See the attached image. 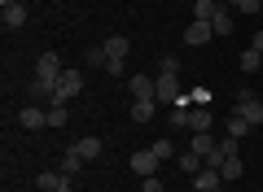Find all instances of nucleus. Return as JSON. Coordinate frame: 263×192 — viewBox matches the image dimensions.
Wrapping results in <instances>:
<instances>
[{
    "mask_svg": "<svg viewBox=\"0 0 263 192\" xmlns=\"http://www.w3.org/2000/svg\"><path fill=\"white\" fill-rule=\"evenodd\" d=\"M250 48H259V53H263V27L254 31V39H250Z\"/></svg>",
    "mask_w": 263,
    "mask_h": 192,
    "instance_id": "nucleus-31",
    "label": "nucleus"
},
{
    "mask_svg": "<svg viewBox=\"0 0 263 192\" xmlns=\"http://www.w3.org/2000/svg\"><path fill=\"white\" fill-rule=\"evenodd\" d=\"M62 70H66V66H62V57H57V53H44V57L35 61V79H40V83H48L53 92H57V79H62Z\"/></svg>",
    "mask_w": 263,
    "mask_h": 192,
    "instance_id": "nucleus-4",
    "label": "nucleus"
},
{
    "mask_svg": "<svg viewBox=\"0 0 263 192\" xmlns=\"http://www.w3.org/2000/svg\"><path fill=\"white\" fill-rule=\"evenodd\" d=\"M259 61H263V53H259V48H246V53L237 57V66H241V74H254V70H259Z\"/></svg>",
    "mask_w": 263,
    "mask_h": 192,
    "instance_id": "nucleus-16",
    "label": "nucleus"
},
{
    "mask_svg": "<svg viewBox=\"0 0 263 192\" xmlns=\"http://www.w3.org/2000/svg\"><path fill=\"white\" fill-rule=\"evenodd\" d=\"M189 192H202V188H189Z\"/></svg>",
    "mask_w": 263,
    "mask_h": 192,
    "instance_id": "nucleus-36",
    "label": "nucleus"
},
{
    "mask_svg": "<svg viewBox=\"0 0 263 192\" xmlns=\"http://www.w3.org/2000/svg\"><path fill=\"white\" fill-rule=\"evenodd\" d=\"M189 101H193V105H211V101H215V92H211V88H193V92H189Z\"/></svg>",
    "mask_w": 263,
    "mask_h": 192,
    "instance_id": "nucleus-26",
    "label": "nucleus"
},
{
    "mask_svg": "<svg viewBox=\"0 0 263 192\" xmlns=\"http://www.w3.org/2000/svg\"><path fill=\"white\" fill-rule=\"evenodd\" d=\"M141 192H167V188H162L158 175H149V179H141Z\"/></svg>",
    "mask_w": 263,
    "mask_h": 192,
    "instance_id": "nucleus-29",
    "label": "nucleus"
},
{
    "mask_svg": "<svg viewBox=\"0 0 263 192\" xmlns=\"http://www.w3.org/2000/svg\"><path fill=\"white\" fill-rule=\"evenodd\" d=\"M176 162H180V170H189V175H197V170H202V166H206V162H202V157L193 153V148H189V153H180Z\"/></svg>",
    "mask_w": 263,
    "mask_h": 192,
    "instance_id": "nucleus-23",
    "label": "nucleus"
},
{
    "mask_svg": "<svg viewBox=\"0 0 263 192\" xmlns=\"http://www.w3.org/2000/svg\"><path fill=\"white\" fill-rule=\"evenodd\" d=\"M215 144H219V140L211 136V131H193V144H189V148H193L197 157H206V153H211V148H215Z\"/></svg>",
    "mask_w": 263,
    "mask_h": 192,
    "instance_id": "nucleus-13",
    "label": "nucleus"
},
{
    "mask_svg": "<svg viewBox=\"0 0 263 192\" xmlns=\"http://www.w3.org/2000/svg\"><path fill=\"white\" fill-rule=\"evenodd\" d=\"M0 27H9V31L27 27V5H9V9H0Z\"/></svg>",
    "mask_w": 263,
    "mask_h": 192,
    "instance_id": "nucleus-10",
    "label": "nucleus"
},
{
    "mask_svg": "<svg viewBox=\"0 0 263 192\" xmlns=\"http://www.w3.org/2000/svg\"><path fill=\"white\" fill-rule=\"evenodd\" d=\"M75 148H79V157H84V162H92V157H101V148H105V144H101L97 136H84Z\"/></svg>",
    "mask_w": 263,
    "mask_h": 192,
    "instance_id": "nucleus-15",
    "label": "nucleus"
},
{
    "mask_svg": "<svg viewBox=\"0 0 263 192\" xmlns=\"http://www.w3.org/2000/svg\"><path fill=\"white\" fill-rule=\"evenodd\" d=\"M219 175H224V179H241V175H246V162H241V153H237V157H228V162L219 166Z\"/></svg>",
    "mask_w": 263,
    "mask_h": 192,
    "instance_id": "nucleus-19",
    "label": "nucleus"
},
{
    "mask_svg": "<svg viewBox=\"0 0 263 192\" xmlns=\"http://www.w3.org/2000/svg\"><path fill=\"white\" fill-rule=\"evenodd\" d=\"M105 61H110V57H105V44H92L84 53V66H97V70H105Z\"/></svg>",
    "mask_w": 263,
    "mask_h": 192,
    "instance_id": "nucleus-20",
    "label": "nucleus"
},
{
    "mask_svg": "<svg viewBox=\"0 0 263 192\" xmlns=\"http://www.w3.org/2000/svg\"><path fill=\"white\" fill-rule=\"evenodd\" d=\"M62 183H70V175H66L62 166H57V170H44V175H40V188H44V192H53V188H62Z\"/></svg>",
    "mask_w": 263,
    "mask_h": 192,
    "instance_id": "nucleus-14",
    "label": "nucleus"
},
{
    "mask_svg": "<svg viewBox=\"0 0 263 192\" xmlns=\"http://www.w3.org/2000/svg\"><path fill=\"white\" fill-rule=\"evenodd\" d=\"M158 162H162V157L154 153V148H141V153H132V162H127V166L141 175V179H149V175H158Z\"/></svg>",
    "mask_w": 263,
    "mask_h": 192,
    "instance_id": "nucleus-6",
    "label": "nucleus"
},
{
    "mask_svg": "<svg viewBox=\"0 0 263 192\" xmlns=\"http://www.w3.org/2000/svg\"><path fill=\"white\" fill-rule=\"evenodd\" d=\"M79 92H84V70H62L57 92H53V105H66L70 96H79Z\"/></svg>",
    "mask_w": 263,
    "mask_h": 192,
    "instance_id": "nucleus-3",
    "label": "nucleus"
},
{
    "mask_svg": "<svg viewBox=\"0 0 263 192\" xmlns=\"http://www.w3.org/2000/svg\"><path fill=\"white\" fill-rule=\"evenodd\" d=\"M53 192H70V183H62V188H53Z\"/></svg>",
    "mask_w": 263,
    "mask_h": 192,
    "instance_id": "nucleus-33",
    "label": "nucleus"
},
{
    "mask_svg": "<svg viewBox=\"0 0 263 192\" xmlns=\"http://www.w3.org/2000/svg\"><path fill=\"white\" fill-rule=\"evenodd\" d=\"M48 127H66V105H48Z\"/></svg>",
    "mask_w": 263,
    "mask_h": 192,
    "instance_id": "nucleus-27",
    "label": "nucleus"
},
{
    "mask_svg": "<svg viewBox=\"0 0 263 192\" xmlns=\"http://www.w3.org/2000/svg\"><path fill=\"white\" fill-rule=\"evenodd\" d=\"M219 153H224V157H237V136H224V140H219Z\"/></svg>",
    "mask_w": 263,
    "mask_h": 192,
    "instance_id": "nucleus-28",
    "label": "nucleus"
},
{
    "mask_svg": "<svg viewBox=\"0 0 263 192\" xmlns=\"http://www.w3.org/2000/svg\"><path fill=\"white\" fill-rule=\"evenodd\" d=\"M211 31H215V35L219 39H228V35H233V5H219V9H215V18H211Z\"/></svg>",
    "mask_w": 263,
    "mask_h": 192,
    "instance_id": "nucleus-9",
    "label": "nucleus"
},
{
    "mask_svg": "<svg viewBox=\"0 0 263 192\" xmlns=\"http://www.w3.org/2000/svg\"><path fill=\"white\" fill-rule=\"evenodd\" d=\"M171 127H176V131H211V127H215V114H211V105L171 110Z\"/></svg>",
    "mask_w": 263,
    "mask_h": 192,
    "instance_id": "nucleus-1",
    "label": "nucleus"
},
{
    "mask_svg": "<svg viewBox=\"0 0 263 192\" xmlns=\"http://www.w3.org/2000/svg\"><path fill=\"white\" fill-rule=\"evenodd\" d=\"M233 114L246 118L250 127H259V122H263V101H254V92L241 88V92H237V101H233Z\"/></svg>",
    "mask_w": 263,
    "mask_h": 192,
    "instance_id": "nucleus-2",
    "label": "nucleus"
},
{
    "mask_svg": "<svg viewBox=\"0 0 263 192\" xmlns=\"http://www.w3.org/2000/svg\"><path fill=\"white\" fill-rule=\"evenodd\" d=\"M237 9H241V13H259L263 0H237Z\"/></svg>",
    "mask_w": 263,
    "mask_h": 192,
    "instance_id": "nucleus-30",
    "label": "nucleus"
},
{
    "mask_svg": "<svg viewBox=\"0 0 263 192\" xmlns=\"http://www.w3.org/2000/svg\"><path fill=\"white\" fill-rule=\"evenodd\" d=\"M127 48H132L127 35H110V39H105V57H110V61H123V57H127ZM110 61H105V66H110Z\"/></svg>",
    "mask_w": 263,
    "mask_h": 192,
    "instance_id": "nucleus-12",
    "label": "nucleus"
},
{
    "mask_svg": "<svg viewBox=\"0 0 263 192\" xmlns=\"http://www.w3.org/2000/svg\"><path fill=\"white\" fill-rule=\"evenodd\" d=\"M215 9H219V0H197V5H193V18L197 22H211V18H215Z\"/></svg>",
    "mask_w": 263,
    "mask_h": 192,
    "instance_id": "nucleus-21",
    "label": "nucleus"
},
{
    "mask_svg": "<svg viewBox=\"0 0 263 192\" xmlns=\"http://www.w3.org/2000/svg\"><path fill=\"white\" fill-rule=\"evenodd\" d=\"M224 183V175L215 170V166H202V170L193 175V188H202V192H211V188H219Z\"/></svg>",
    "mask_w": 263,
    "mask_h": 192,
    "instance_id": "nucleus-11",
    "label": "nucleus"
},
{
    "mask_svg": "<svg viewBox=\"0 0 263 192\" xmlns=\"http://www.w3.org/2000/svg\"><path fill=\"white\" fill-rule=\"evenodd\" d=\"M158 74H180V57H158Z\"/></svg>",
    "mask_w": 263,
    "mask_h": 192,
    "instance_id": "nucleus-25",
    "label": "nucleus"
},
{
    "mask_svg": "<svg viewBox=\"0 0 263 192\" xmlns=\"http://www.w3.org/2000/svg\"><path fill=\"white\" fill-rule=\"evenodd\" d=\"M9 5H22V0H0V9H9Z\"/></svg>",
    "mask_w": 263,
    "mask_h": 192,
    "instance_id": "nucleus-32",
    "label": "nucleus"
},
{
    "mask_svg": "<svg viewBox=\"0 0 263 192\" xmlns=\"http://www.w3.org/2000/svg\"><path fill=\"white\" fill-rule=\"evenodd\" d=\"M154 101H132V122H154Z\"/></svg>",
    "mask_w": 263,
    "mask_h": 192,
    "instance_id": "nucleus-17",
    "label": "nucleus"
},
{
    "mask_svg": "<svg viewBox=\"0 0 263 192\" xmlns=\"http://www.w3.org/2000/svg\"><path fill=\"white\" fill-rule=\"evenodd\" d=\"M18 127H27V131L48 127V105H22L18 110Z\"/></svg>",
    "mask_w": 263,
    "mask_h": 192,
    "instance_id": "nucleus-5",
    "label": "nucleus"
},
{
    "mask_svg": "<svg viewBox=\"0 0 263 192\" xmlns=\"http://www.w3.org/2000/svg\"><path fill=\"white\" fill-rule=\"evenodd\" d=\"M211 192H228V188H224V183H219V188H211Z\"/></svg>",
    "mask_w": 263,
    "mask_h": 192,
    "instance_id": "nucleus-34",
    "label": "nucleus"
},
{
    "mask_svg": "<svg viewBox=\"0 0 263 192\" xmlns=\"http://www.w3.org/2000/svg\"><path fill=\"white\" fill-rule=\"evenodd\" d=\"M224 131H228V136H237V140H241V136H250V122H246V118H237V114H228V122H224Z\"/></svg>",
    "mask_w": 263,
    "mask_h": 192,
    "instance_id": "nucleus-18",
    "label": "nucleus"
},
{
    "mask_svg": "<svg viewBox=\"0 0 263 192\" xmlns=\"http://www.w3.org/2000/svg\"><path fill=\"white\" fill-rule=\"evenodd\" d=\"M79 166H84V157H79V148H66V157H62V170L70 175V179H75V175H79Z\"/></svg>",
    "mask_w": 263,
    "mask_h": 192,
    "instance_id": "nucleus-22",
    "label": "nucleus"
},
{
    "mask_svg": "<svg viewBox=\"0 0 263 192\" xmlns=\"http://www.w3.org/2000/svg\"><path fill=\"white\" fill-rule=\"evenodd\" d=\"M149 148H154V153H158V157H162V162H167V157H180V153H176V144H171V140H167V136H158V140H154V144H149Z\"/></svg>",
    "mask_w": 263,
    "mask_h": 192,
    "instance_id": "nucleus-24",
    "label": "nucleus"
},
{
    "mask_svg": "<svg viewBox=\"0 0 263 192\" xmlns=\"http://www.w3.org/2000/svg\"><path fill=\"white\" fill-rule=\"evenodd\" d=\"M224 5H233V9H237V0H224Z\"/></svg>",
    "mask_w": 263,
    "mask_h": 192,
    "instance_id": "nucleus-35",
    "label": "nucleus"
},
{
    "mask_svg": "<svg viewBox=\"0 0 263 192\" xmlns=\"http://www.w3.org/2000/svg\"><path fill=\"white\" fill-rule=\"evenodd\" d=\"M127 88H132L136 101H154V96H158V79H149V74H132Z\"/></svg>",
    "mask_w": 263,
    "mask_h": 192,
    "instance_id": "nucleus-7",
    "label": "nucleus"
},
{
    "mask_svg": "<svg viewBox=\"0 0 263 192\" xmlns=\"http://www.w3.org/2000/svg\"><path fill=\"white\" fill-rule=\"evenodd\" d=\"M211 35H215V31H211V22H189V27H184V44L189 48H202V44H211Z\"/></svg>",
    "mask_w": 263,
    "mask_h": 192,
    "instance_id": "nucleus-8",
    "label": "nucleus"
}]
</instances>
